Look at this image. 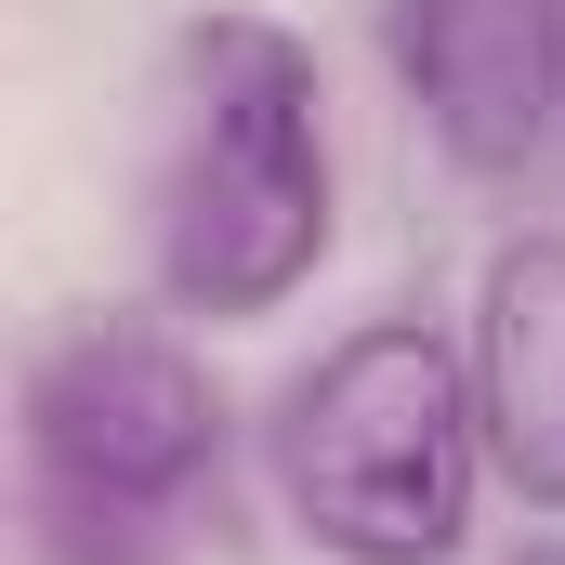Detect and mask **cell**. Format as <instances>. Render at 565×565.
<instances>
[{
	"instance_id": "6da1fadb",
	"label": "cell",
	"mask_w": 565,
	"mask_h": 565,
	"mask_svg": "<svg viewBox=\"0 0 565 565\" xmlns=\"http://www.w3.org/2000/svg\"><path fill=\"white\" fill-rule=\"evenodd\" d=\"M329 264V93L277 13H198L158 145V289L184 316H277Z\"/></svg>"
},
{
	"instance_id": "7a4b0ae2",
	"label": "cell",
	"mask_w": 565,
	"mask_h": 565,
	"mask_svg": "<svg viewBox=\"0 0 565 565\" xmlns=\"http://www.w3.org/2000/svg\"><path fill=\"white\" fill-rule=\"evenodd\" d=\"M277 487L302 540L342 565H447L487 487V408L473 355L422 316L342 329L277 395Z\"/></svg>"
},
{
	"instance_id": "3957f363",
	"label": "cell",
	"mask_w": 565,
	"mask_h": 565,
	"mask_svg": "<svg viewBox=\"0 0 565 565\" xmlns=\"http://www.w3.org/2000/svg\"><path fill=\"white\" fill-rule=\"evenodd\" d=\"M224 473V395L211 369L145 329V316H79L26 369V500L53 565H158L198 487Z\"/></svg>"
},
{
	"instance_id": "277c9868",
	"label": "cell",
	"mask_w": 565,
	"mask_h": 565,
	"mask_svg": "<svg viewBox=\"0 0 565 565\" xmlns=\"http://www.w3.org/2000/svg\"><path fill=\"white\" fill-rule=\"evenodd\" d=\"M382 53L460 171H526L565 106V0H395Z\"/></svg>"
},
{
	"instance_id": "5b68a950",
	"label": "cell",
	"mask_w": 565,
	"mask_h": 565,
	"mask_svg": "<svg viewBox=\"0 0 565 565\" xmlns=\"http://www.w3.org/2000/svg\"><path fill=\"white\" fill-rule=\"evenodd\" d=\"M473 408H487V460L565 513V237H513L473 302Z\"/></svg>"
},
{
	"instance_id": "8992f818",
	"label": "cell",
	"mask_w": 565,
	"mask_h": 565,
	"mask_svg": "<svg viewBox=\"0 0 565 565\" xmlns=\"http://www.w3.org/2000/svg\"><path fill=\"white\" fill-rule=\"evenodd\" d=\"M513 565H565V540H540V553H513Z\"/></svg>"
}]
</instances>
